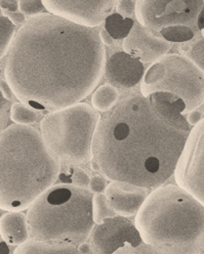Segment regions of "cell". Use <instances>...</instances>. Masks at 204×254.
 <instances>
[{
    "label": "cell",
    "instance_id": "6da1fadb",
    "mask_svg": "<svg viewBox=\"0 0 204 254\" xmlns=\"http://www.w3.org/2000/svg\"><path fill=\"white\" fill-rule=\"evenodd\" d=\"M106 56L95 28L41 13L27 20L15 35L5 80L21 103L56 112L81 103L97 88Z\"/></svg>",
    "mask_w": 204,
    "mask_h": 254
},
{
    "label": "cell",
    "instance_id": "7a4b0ae2",
    "mask_svg": "<svg viewBox=\"0 0 204 254\" xmlns=\"http://www.w3.org/2000/svg\"><path fill=\"white\" fill-rule=\"evenodd\" d=\"M190 131L169 104L131 94L101 117L92 154L106 179L158 189L175 174Z\"/></svg>",
    "mask_w": 204,
    "mask_h": 254
},
{
    "label": "cell",
    "instance_id": "3957f363",
    "mask_svg": "<svg viewBox=\"0 0 204 254\" xmlns=\"http://www.w3.org/2000/svg\"><path fill=\"white\" fill-rule=\"evenodd\" d=\"M60 161L30 125L12 124L0 134V206L29 209L60 176Z\"/></svg>",
    "mask_w": 204,
    "mask_h": 254
},
{
    "label": "cell",
    "instance_id": "277c9868",
    "mask_svg": "<svg viewBox=\"0 0 204 254\" xmlns=\"http://www.w3.org/2000/svg\"><path fill=\"white\" fill-rule=\"evenodd\" d=\"M136 227L157 253L204 252V206L180 186H162L148 195Z\"/></svg>",
    "mask_w": 204,
    "mask_h": 254
},
{
    "label": "cell",
    "instance_id": "5b68a950",
    "mask_svg": "<svg viewBox=\"0 0 204 254\" xmlns=\"http://www.w3.org/2000/svg\"><path fill=\"white\" fill-rule=\"evenodd\" d=\"M93 196L70 184L54 185L30 206L28 224L33 239L54 242H84L95 228Z\"/></svg>",
    "mask_w": 204,
    "mask_h": 254
},
{
    "label": "cell",
    "instance_id": "8992f818",
    "mask_svg": "<svg viewBox=\"0 0 204 254\" xmlns=\"http://www.w3.org/2000/svg\"><path fill=\"white\" fill-rule=\"evenodd\" d=\"M101 116L87 104L51 112L41 123L42 137L60 162L85 164L93 156L92 142Z\"/></svg>",
    "mask_w": 204,
    "mask_h": 254
},
{
    "label": "cell",
    "instance_id": "52a82bcc",
    "mask_svg": "<svg viewBox=\"0 0 204 254\" xmlns=\"http://www.w3.org/2000/svg\"><path fill=\"white\" fill-rule=\"evenodd\" d=\"M140 90L144 97L159 91L175 93L190 113L204 102V73L189 58L166 55L148 69Z\"/></svg>",
    "mask_w": 204,
    "mask_h": 254
},
{
    "label": "cell",
    "instance_id": "ba28073f",
    "mask_svg": "<svg viewBox=\"0 0 204 254\" xmlns=\"http://www.w3.org/2000/svg\"><path fill=\"white\" fill-rule=\"evenodd\" d=\"M203 0H137L136 17L139 25L154 33L168 27L197 25Z\"/></svg>",
    "mask_w": 204,
    "mask_h": 254
},
{
    "label": "cell",
    "instance_id": "9c48e42d",
    "mask_svg": "<svg viewBox=\"0 0 204 254\" xmlns=\"http://www.w3.org/2000/svg\"><path fill=\"white\" fill-rule=\"evenodd\" d=\"M175 178L178 186L204 206V118L190 131Z\"/></svg>",
    "mask_w": 204,
    "mask_h": 254
},
{
    "label": "cell",
    "instance_id": "30bf717a",
    "mask_svg": "<svg viewBox=\"0 0 204 254\" xmlns=\"http://www.w3.org/2000/svg\"><path fill=\"white\" fill-rule=\"evenodd\" d=\"M91 243L98 254H127L142 245L143 239L136 227L120 215L95 226Z\"/></svg>",
    "mask_w": 204,
    "mask_h": 254
},
{
    "label": "cell",
    "instance_id": "8fae6325",
    "mask_svg": "<svg viewBox=\"0 0 204 254\" xmlns=\"http://www.w3.org/2000/svg\"><path fill=\"white\" fill-rule=\"evenodd\" d=\"M44 8L52 14L77 25L96 28L112 14L115 0H42Z\"/></svg>",
    "mask_w": 204,
    "mask_h": 254
},
{
    "label": "cell",
    "instance_id": "7c38bea8",
    "mask_svg": "<svg viewBox=\"0 0 204 254\" xmlns=\"http://www.w3.org/2000/svg\"><path fill=\"white\" fill-rule=\"evenodd\" d=\"M170 49V42L138 24L134 26L130 35L123 41L124 52L144 63L159 61Z\"/></svg>",
    "mask_w": 204,
    "mask_h": 254
},
{
    "label": "cell",
    "instance_id": "4fadbf2b",
    "mask_svg": "<svg viewBox=\"0 0 204 254\" xmlns=\"http://www.w3.org/2000/svg\"><path fill=\"white\" fill-rule=\"evenodd\" d=\"M105 76L110 85L116 88H132L145 76V67L138 59L125 52H117L107 61Z\"/></svg>",
    "mask_w": 204,
    "mask_h": 254
},
{
    "label": "cell",
    "instance_id": "5bb4252c",
    "mask_svg": "<svg viewBox=\"0 0 204 254\" xmlns=\"http://www.w3.org/2000/svg\"><path fill=\"white\" fill-rule=\"evenodd\" d=\"M105 195L115 212L121 216L136 215L148 197L147 189L119 182L110 183Z\"/></svg>",
    "mask_w": 204,
    "mask_h": 254
},
{
    "label": "cell",
    "instance_id": "9a60e30c",
    "mask_svg": "<svg viewBox=\"0 0 204 254\" xmlns=\"http://www.w3.org/2000/svg\"><path fill=\"white\" fill-rule=\"evenodd\" d=\"M28 216L21 211H10L0 219V237L10 245H20L29 240Z\"/></svg>",
    "mask_w": 204,
    "mask_h": 254
},
{
    "label": "cell",
    "instance_id": "2e32d148",
    "mask_svg": "<svg viewBox=\"0 0 204 254\" xmlns=\"http://www.w3.org/2000/svg\"><path fill=\"white\" fill-rule=\"evenodd\" d=\"M14 254H78L77 246L70 242L27 240L15 248Z\"/></svg>",
    "mask_w": 204,
    "mask_h": 254
},
{
    "label": "cell",
    "instance_id": "e0dca14e",
    "mask_svg": "<svg viewBox=\"0 0 204 254\" xmlns=\"http://www.w3.org/2000/svg\"><path fill=\"white\" fill-rule=\"evenodd\" d=\"M119 99V92L116 87L105 84L99 87L92 95V108L99 112H108L116 106Z\"/></svg>",
    "mask_w": 204,
    "mask_h": 254
},
{
    "label": "cell",
    "instance_id": "ac0fdd59",
    "mask_svg": "<svg viewBox=\"0 0 204 254\" xmlns=\"http://www.w3.org/2000/svg\"><path fill=\"white\" fill-rule=\"evenodd\" d=\"M135 26L132 18L123 17L119 13H112L105 21V30L113 39L119 40L127 38Z\"/></svg>",
    "mask_w": 204,
    "mask_h": 254
},
{
    "label": "cell",
    "instance_id": "d6986e66",
    "mask_svg": "<svg viewBox=\"0 0 204 254\" xmlns=\"http://www.w3.org/2000/svg\"><path fill=\"white\" fill-rule=\"evenodd\" d=\"M15 35L17 33H15L14 24L6 15L0 12V58L1 59L7 56Z\"/></svg>",
    "mask_w": 204,
    "mask_h": 254
},
{
    "label": "cell",
    "instance_id": "ffe728a7",
    "mask_svg": "<svg viewBox=\"0 0 204 254\" xmlns=\"http://www.w3.org/2000/svg\"><path fill=\"white\" fill-rule=\"evenodd\" d=\"M116 212L107 200L106 195L96 194L92 199V215L96 224H102L107 218L115 216Z\"/></svg>",
    "mask_w": 204,
    "mask_h": 254
},
{
    "label": "cell",
    "instance_id": "44dd1931",
    "mask_svg": "<svg viewBox=\"0 0 204 254\" xmlns=\"http://www.w3.org/2000/svg\"><path fill=\"white\" fill-rule=\"evenodd\" d=\"M10 118L15 124L30 125L38 120V113L23 103H15L10 109Z\"/></svg>",
    "mask_w": 204,
    "mask_h": 254
},
{
    "label": "cell",
    "instance_id": "7402d4cb",
    "mask_svg": "<svg viewBox=\"0 0 204 254\" xmlns=\"http://www.w3.org/2000/svg\"><path fill=\"white\" fill-rule=\"evenodd\" d=\"M161 38L168 42H181L185 43L194 38V32L191 28L186 26H175L164 28L160 32Z\"/></svg>",
    "mask_w": 204,
    "mask_h": 254
},
{
    "label": "cell",
    "instance_id": "603a6c76",
    "mask_svg": "<svg viewBox=\"0 0 204 254\" xmlns=\"http://www.w3.org/2000/svg\"><path fill=\"white\" fill-rule=\"evenodd\" d=\"M59 180L63 184H70L84 189L89 188L90 184V179L87 174L83 170L73 166L68 167L63 172H60Z\"/></svg>",
    "mask_w": 204,
    "mask_h": 254
},
{
    "label": "cell",
    "instance_id": "cb8c5ba5",
    "mask_svg": "<svg viewBox=\"0 0 204 254\" xmlns=\"http://www.w3.org/2000/svg\"><path fill=\"white\" fill-rule=\"evenodd\" d=\"M151 97L156 100H158V101H162V102L169 104L170 106L174 107L177 111H179L181 114L188 113L185 103L175 93L159 91V92H155V93L151 94Z\"/></svg>",
    "mask_w": 204,
    "mask_h": 254
},
{
    "label": "cell",
    "instance_id": "d4e9b609",
    "mask_svg": "<svg viewBox=\"0 0 204 254\" xmlns=\"http://www.w3.org/2000/svg\"><path fill=\"white\" fill-rule=\"evenodd\" d=\"M44 8L40 0H19V9L26 17H36Z\"/></svg>",
    "mask_w": 204,
    "mask_h": 254
},
{
    "label": "cell",
    "instance_id": "484cf974",
    "mask_svg": "<svg viewBox=\"0 0 204 254\" xmlns=\"http://www.w3.org/2000/svg\"><path fill=\"white\" fill-rule=\"evenodd\" d=\"M189 56L190 60L204 73V39L197 40L191 44Z\"/></svg>",
    "mask_w": 204,
    "mask_h": 254
},
{
    "label": "cell",
    "instance_id": "4316f807",
    "mask_svg": "<svg viewBox=\"0 0 204 254\" xmlns=\"http://www.w3.org/2000/svg\"><path fill=\"white\" fill-rule=\"evenodd\" d=\"M136 1H134V0H119L116 3L117 13L130 18L136 10Z\"/></svg>",
    "mask_w": 204,
    "mask_h": 254
},
{
    "label": "cell",
    "instance_id": "83f0119b",
    "mask_svg": "<svg viewBox=\"0 0 204 254\" xmlns=\"http://www.w3.org/2000/svg\"><path fill=\"white\" fill-rule=\"evenodd\" d=\"M10 104L8 101L4 98L1 97L0 99V121H1V130L6 128V125L8 122V116L10 115Z\"/></svg>",
    "mask_w": 204,
    "mask_h": 254
},
{
    "label": "cell",
    "instance_id": "f1b7e54d",
    "mask_svg": "<svg viewBox=\"0 0 204 254\" xmlns=\"http://www.w3.org/2000/svg\"><path fill=\"white\" fill-rule=\"evenodd\" d=\"M106 189H107V183L104 178L98 176V177H95L90 180L89 190L92 193L103 194L106 192Z\"/></svg>",
    "mask_w": 204,
    "mask_h": 254
},
{
    "label": "cell",
    "instance_id": "f546056e",
    "mask_svg": "<svg viewBox=\"0 0 204 254\" xmlns=\"http://www.w3.org/2000/svg\"><path fill=\"white\" fill-rule=\"evenodd\" d=\"M0 6L6 12H15L19 9V1L17 0H1Z\"/></svg>",
    "mask_w": 204,
    "mask_h": 254
},
{
    "label": "cell",
    "instance_id": "4dcf8cb0",
    "mask_svg": "<svg viewBox=\"0 0 204 254\" xmlns=\"http://www.w3.org/2000/svg\"><path fill=\"white\" fill-rule=\"evenodd\" d=\"M7 18L14 24V25H24L26 21V15L22 13L21 11H15V12H7Z\"/></svg>",
    "mask_w": 204,
    "mask_h": 254
},
{
    "label": "cell",
    "instance_id": "1f68e13d",
    "mask_svg": "<svg viewBox=\"0 0 204 254\" xmlns=\"http://www.w3.org/2000/svg\"><path fill=\"white\" fill-rule=\"evenodd\" d=\"M0 88H1L2 97H4L6 100H13L15 98L12 89L10 88V86L6 80H1V83H0Z\"/></svg>",
    "mask_w": 204,
    "mask_h": 254
},
{
    "label": "cell",
    "instance_id": "d6a6232c",
    "mask_svg": "<svg viewBox=\"0 0 204 254\" xmlns=\"http://www.w3.org/2000/svg\"><path fill=\"white\" fill-rule=\"evenodd\" d=\"M202 120V116H201V113L198 112V111L194 110L192 111V112L188 113V118H187V121L188 123H189L190 125H196L198 124L200 121Z\"/></svg>",
    "mask_w": 204,
    "mask_h": 254
},
{
    "label": "cell",
    "instance_id": "836d02e7",
    "mask_svg": "<svg viewBox=\"0 0 204 254\" xmlns=\"http://www.w3.org/2000/svg\"><path fill=\"white\" fill-rule=\"evenodd\" d=\"M78 250H79V253H82V254H93V253H96L93 246L90 245L89 243L85 242V241L79 244V246H78Z\"/></svg>",
    "mask_w": 204,
    "mask_h": 254
},
{
    "label": "cell",
    "instance_id": "e575fe53",
    "mask_svg": "<svg viewBox=\"0 0 204 254\" xmlns=\"http://www.w3.org/2000/svg\"><path fill=\"white\" fill-rule=\"evenodd\" d=\"M100 37H101V40L104 43V45L111 46L113 44V42H114V39L112 38V36L110 35L105 29L100 32Z\"/></svg>",
    "mask_w": 204,
    "mask_h": 254
},
{
    "label": "cell",
    "instance_id": "d590c367",
    "mask_svg": "<svg viewBox=\"0 0 204 254\" xmlns=\"http://www.w3.org/2000/svg\"><path fill=\"white\" fill-rule=\"evenodd\" d=\"M7 244L8 243L1 238V240H0V254H9L10 251Z\"/></svg>",
    "mask_w": 204,
    "mask_h": 254
},
{
    "label": "cell",
    "instance_id": "8d00e7d4",
    "mask_svg": "<svg viewBox=\"0 0 204 254\" xmlns=\"http://www.w3.org/2000/svg\"><path fill=\"white\" fill-rule=\"evenodd\" d=\"M197 29L202 31L204 29V8L201 10V12L198 15L197 19Z\"/></svg>",
    "mask_w": 204,
    "mask_h": 254
},
{
    "label": "cell",
    "instance_id": "74e56055",
    "mask_svg": "<svg viewBox=\"0 0 204 254\" xmlns=\"http://www.w3.org/2000/svg\"><path fill=\"white\" fill-rule=\"evenodd\" d=\"M190 50H191V44H189L188 42H185V43L181 44L180 47H179V51L183 54H189Z\"/></svg>",
    "mask_w": 204,
    "mask_h": 254
},
{
    "label": "cell",
    "instance_id": "f35d334b",
    "mask_svg": "<svg viewBox=\"0 0 204 254\" xmlns=\"http://www.w3.org/2000/svg\"><path fill=\"white\" fill-rule=\"evenodd\" d=\"M90 168H91L93 171H101V170H100V166H99V164H98L96 161H95V162H91Z\"/></svg>",
    "mask_w": 204,
    "mask_h": 254
},
{
    "label": "cell",
    "instance_id": "ab89813d",
    "mask_svg": "<svg viewBox=\"0 0 204 254\" xmlns=\"http://www.w3.org/2000/svg\"><path fill=\"white\" fill-rule=\"evenodd\" d=\"M201 32H202V35H203V37H204V29H203Z\"/></svg>",
    "mask_w": 204,
    "mask_h": 254
},
{
    "label": "cell",
    "instance_id": "60d3db41",
    "mask_svg": "<svg viewBox=\"0 0 204 254\" xmlns=\"http://www.w3.org/2000/svg\"><path fill=\"white\" fill-rule=\"evenodd\" d=\"M203 113H204V110H203Z\"/></svg>",
    "mask_w": 204,
    "mask_h": 254
},
{
    "label": "cell",
    "instance_id": "b9f144b4",
    "mask_svg": "<svg viewBox=\"0 0 204 254\" xmlns=\"http://www.w3.org/2000/svg\"><path fill=\"white\" fill-rule=\"evenodd\" d=\"M203 2H204V0H203Z\"/></svg>",
    "mask_w": 204,
    "mask_h": 254
}]
</instances>
